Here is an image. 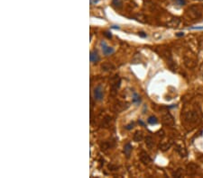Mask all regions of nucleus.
I'll list each match as a JSON object with an SVG mask.
<instances>
[{"instance_id": "9", "label": "nucleus", "mask_w": 203, "mask_h": 178, "mask_svg": "<svg viewBox=\"0 0 203 178\" xmlns=\"http://www.w3.org/2000/svg\"><path fill=\"white\" fill-rule=\"evenodd\" d=\"M132 149H133V147L130 143H126L125 146H124V154L125 156L128 158L131 155V152H132Z\"/></svg>"}, {"instance_id": "15", "label": "nucleus", "mask_w": 203, "mask_h": 178, "mask_svg": "<svg viewBox=\"0 0 203 178\" xmlns=\"http://www.w3.org/2000/svg\"><path fill=\"white\" fill-rule=\"evenodd\" d=\"M171 142H167V143H164V144H161V145H160V149H161L162 151H165V150H167V149H169L170 147H171Z\"/></svg>"}, {"instance_id": "25", "label": "nucleus", "mask_w": 203, "mask_h": 178, "mask_svg": "<svg viewBox=\"0 0 203 178\" xmlns=\"http://www.w3.org/2000/svg\"><path fill=\"white\" fill-rule=\"evenodd\" d=\"M190 29H192V30H196V29H199V30H202L203 29V26H201V27H190Z\"/></svg>"}, {"instance_id": "11", "label": "nucleus", "mask_w": 203, "mask_h": 178, "mask_svg": "<svg viewBox=\"0 0 203 178\" xmlns=\"http://www.w3.org/2000/svg\"><path fill=\"white\" fill-rule=\"evenodd\" d=\"M179 23H180V19L179 18H172L171 20V22H169L167 23V25L169 27H176Z\"/></svg>"}, {"instance_id": "5", "label": "nucleus", "mask_w": 203, "mask_h": 178, "mask_svg": "<svg viewBox=\"0 0 203 178\" xmlns=\"http://www.w3.org/2000/svg\"><path fill=\"white\" fill-rule=\"evenodd\" d=\"M103 95H104V90H103L102 86L101 85L96 86L95 89H94V97H95V100L101 101L103 99Z\"/></svg>"}, {"instance_id": "1", "label": "nucleus", "mask_w": 203, "mask_h": 178, "mask_svg": "<svg viewBox=\"0 0 203 178\" xmlns=\"http://www.w3.org/2000/svg\"><path fill=\"white\" fill-rule=\"evenodd\" d=\"M187 13L189 14V17H191L192 19H198L201 16V8L199 6H197V5H192L190 6L188 10H187Z\"/></svg>"}, {"instance_id": "10", "label": "nucleus", "mask_w": 203, "mask_h": 178, "mask_svg": "<svg viewBox=\"0 0 203 178\" xmlns=\"http://www.w3.org/2000/svg\"><path fill=\"white\" fill-rule=\"evenodd\" d=\"M143 138V136L142 131L137 130V131H135V132H134V141H136V142L142 141Z\"/></svg>"}, {"instance_id": "21", "label": "nucleus", "mask_w": 203, "mask_h": 178, "mask_svg": "<svg viewBox=\"0 0 203 178\" xmlns=\"http://www.w3.org/2000/svg\"><path fill=\"white\" fill-rule=\"evenodd\" d=\"M125 128L126 129H128V130H129V129H132L134 128V122H131L130 124L126 125V126H125Z\"/></svg>"}, {"instance_id": "23", "label": "nucleus", "mask_w": 203, "mask_h": 178, "mask_svg": "<svg viewBox=\"0 0 203 178\" xmlns=\"http://www.w3.org/2000/svg\"><path fill=\"white\" fill-rule=\"evenodd\" d=\"M104 35H105L106 38H108V39H110V38L112 37V35H111V33H110L109 31H105V32H104Z\"/></svg>"}, {"instance_id": "13", "label": "nucleus", "mask_w": 203, "mask_h": 178, "mask_svg": "<svg viewBox=\"0 0 203 178\" xmlns=\"http://www.w3.org/2000/svg\"><path fill=\"white\" fill-rule=\"evenodd\" d=\"M145 143H146V146L149 147V148H152V146H153V141H152V138L151 136H147L145 138Z\"/></svg>"}, {"instance_id": "19", "label": "nucleus", "mask_w": 203, "mask_h": 178, "mask_svg": "<svg viewBox=\"0 0 203 178\" xmlns=\"http://www.w3.org/2000/svg\"><path fill=\"white\" fill-rule=\"evenodd\" d=\"M172 1H173V3L175 4H177L179 6H182V5L186 4V1L185 0H172Z\"/></svg>"}, {"instance_id": "3", "label": "nucleus", "mask_w": 203, "mask_h": 178, "mask_svg": "<svg viewBox=\"0 0 203 178\" xmlns=\"http://www.w3.org/2000/svg\"><path fill=\"white\" fill-rule=\"evenodd\" d=\"M100 47H101V49L103 51V54L105 56H109V55H112L115 51V49L112 48V47H109L105 41H101L100 42Z\"/></svg>"}, {"instance_id": "30", "label": "nucleus", "mask_w": 203, "mask_h": 178, "mask_svg": "<svg viewBox=\"0 0 203 178\" xmlns=\"http://www.w3.org/2000/svg\"><path fill=\"white\" fill-rule=\"evenodd\" d=\"M196 1H203V0H196Z\"/></svg>"}, {"instance_id": "27", "label": "nucleus", "mask_w": 203, "mask_h": 178, "mask_svg": "<svg viewBox=\"0 0 203 178\" xmlns=\"http://www.w3.org/2000/svg\"><path fill=\"white\" fill-rule=\"evenodd\" d=\"M183 35H184L183 32H178V33L176 34V36H178V37H181V36H183Z\"/></svg>"}, {"instance_id": "6", "label": "nucleus", "mask_w": 203, "mask_h": 178, "mask_svg": "<svg viewBox=\"0 0 203 178\" xmlns=\"http://www.w3.org/2000/svg\"><path fill=\"white\" fill-rule=\"evenodd\" d=\"M139 156H140V160H141L142 163H143L144 165H149V164L152 162V159H151L150 156H149L146 152L142 151V152L140 153Z\"/></svg>"}, {"instance_id": "29", "label": "nucleus", "mask_w": 203, "mask_h": 178, "mask_svg": "<svg viewBox=\"0 0 203 178\" xmlns=\"http://www.w3.org/2000/svg\"><path fill=\"white\" fill-rule=\"evenodd\" d=\"M112 28H113V29H119V27H118V26H116V25L112 26Z\"/></svg>"}, {"instance_id": "8", "label": "nucleus", "mask_w": 203, "mask_h": 178, "mask_svg": "<svg viewBox=\"0 0 203 178\" xmlns=\"http://www.w3.org/2000/svg\"><path fill=\"white\" fill-rule=\"evenodd\" d=\"M89 59L91 62L93 63H97V61H99V56L97 54V50H92L89 54Z\"/></svg>"}, {"instance_id": "28", "label": "nucleus", "mask_w": 203, "mask_h": 178, "mask_svg": "<svg viewBox=\"0 0 203 178\" xmlns=\"http://www.w3.org/2000/svg\"><path fill=\"white\" fill-rule=\"evenodd\" d=\"M138 123H139V124H141V125H143V126H144V125H145V124H144V122H143V121H142L141 120H138Z\"/></svg>"}, {"instance_id": "16", "label": "nucleus", "mask_w": 203, "mask_h": 178, "mask_svg": "<svg viewBox=\"0 0 203 178\" xmlns=\"http://www.w3.org/2000/svg\"><path fill=\"white\" fill-rule=\"evenodd\" d=\"M140 102H141V97L139 96V94H137L136 93H134V94H133V102L139 103Z\"/></svg>"}, {"instance_id": "20", "label": "nucleus", "mask_w": 203, "mask_h": 178, "mask_svg": "<svg viewBox=\"0 0 203 178\" xmlns=\"http://www.w3.org/2000/svg\"><path fill=\"white\" fill-rule=\"evenodd\" d=\"M174 175H175L176 177H180V176L182 175V171H181V169H178L177 172L174 174Z\"/></svg>"}, {"instance_id": "17", "label": "nucleus", "mask_w": 203, "mask_h": 178, "mask_svg": "<svg viewBox=\"0 0 203 178\" xmlns=\"http://www.w3.org/2000/svg\"><path fill=\"white\" fill-rule=\"evenodd\" d=\"M157 122H158V120L155 116H150L148 118V123L153 125V124H157Z\"/></svg>"}, {"instance_id": "26", "label": "nucleus", "mask_w": 203, "mask_h": 178, "mask_svg": "<svg viewBox=\"0 0 203 178\" xmlns=\"http://www.w3.org/2000/svg\"><path fill=\"white\" fill-rule=\"evenodd\" d=\"M98 2V0H90V4H96Z\"/></svg>"}, {"instance_id": "4", "label": "nucleus", "mask_w": 203, "mask_h": 178, "mask_svg": "<svg viewBox=\"0 0 203 178\" xmlns=\"http://www.w3.org/2000/svg\"><path fill=\"white\" fill-rule=\"evenodd\" d=\"M162 122H163L165 125L169 126V127H173L174 124H175V121H174L173 117H172L170 113H168V112L165 113V114L162 116Z\"/></svg>"}, {"instance_id": "24", "label": "nucleus", "mask_w": 203, "mask_h": 178, "mask_svg": "<svg viewBox=\"0 0 203 178\" xmlns=\"http://www.w3.org/2000/svg\"><path fill=\"white\" fill-rule=\"evenodd\" d=\"M200 75H201V79L203 81V63H202V65L200 67Z\"/></svg>"}, {"instance_id": "22", "label": "nucleus", "mask_w": 203, "mask_h": 178, "mask_svg": "<svg viewBox=\"0 0 203 178\" xmlns=\"http://www.w3.org/2000/svg\"><path fill=\"white\" fill-rule=\"evenodd\" d=\"M138 35H139L140 37H142V38H146V37H147V34H146L145 32H143V31H139V32H138Z\"/></svg>"}, {"instance_id": "14", "label": "nucleus", "mask_w": 203, "mask_h": 178, "mask_svg": "<svg viewBox=\"0 0 203 178\" xmlns=\"http://www.w3.org/2000/svg\"><path fill=\"white\" fill-rule=\"evenodd\" d=\"M101 67H102V69H103V70H105V71H108V70L113 69V68H114V66H113L112 64H110V63H104V64H102Z\"/></svg>"}, {"instance_id": "12", "label": "nucleus", "mask_w": 203, "mask_h": 178, "mask_svg": "<svg viewBox=\"0 0 203 178\" xmlns=\"http://www.w3.org/2000/svg\"><path fill=\"white\" fill-rule=\"evenodd\" d=\"M177 152L180 155V156H187V151L184 147H182L181 146H177V148H176Z\"/></svg>"}, {"instance_id": "2", "label": "nucleus", "mask_w": 203, "mask_h": 178, "mask_svg": "<svg viewBox=\"0 0 203 178\" xmlns=\"http://www.w3.org/2000/svg\"><path fill=\"white\" fill-rule=\"evenodd\" d=\"M120 84H121V80L118 76H115V77L111 79V94L112 95H115L117 93Z\"/></svg>"}, {"instance_id": "7", "label": "nucleus", "mask_w": 203, "mask_h": 178, "mask_svg": "<svg viewBox=\"0 0 203 178\" xmlns=\"http://www.w3.org/2000/svg\"><path fill=\"white\" fill-rule=\"evenodd\" d=\"M185 118H186V120H188L190 122H195L198 120V114L194 111H189L186 113Z\"/></svg>"}, {"instance_id": "18", "label": "nucleus", "mask_w": 203, "mask_h": 178, "mask_svg": "<svg viewBox=\"0 0 203 178\" xmlns=\"http://www.w3.org/2000/svg\"><path fill=\"white\" fill-rule=\"evenodd\" d=\"M113 4H114V6L120 8L123 4V0H113Z\"/></svg>"}]
</instances>
